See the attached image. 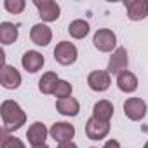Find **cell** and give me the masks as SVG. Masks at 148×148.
<instances>
[{"label": "cell", "mask_w": 148, "mask_h": 148, "mask_svg": "<svg viewBox=\"0 0 148 148\" xmlns=\"http://www.w3.org/2000/svg\"><path fill=\"white\" fill-rule=\"evenodd\" d=\"M87 84L92 91L96 92H103L110 87L112 84V77H110V73L105 71V70H94L89 73V77H87Z\"/></svg>", "instance_id": "obj_10"}, {"label": "cell", "mask_w": 148, "mask_h": 148, "mask_svg": "<svg viewBox=\"0 0 148 148\" xmlns=\"http://www.w3.org/2000/svg\"><path fill=\"white\" fill-rule=\"evenodd\" d=\"M0 145H2V148H26L19 138L11 136L9 132H4V131H2V141H0Z\"/></svg>", "instance_id": "obj_22"}, {"label": "cell", "mask_w": 148, "mask_h": 148, "mask_svg": "<svg viewBox=\"0 0 148 148\" xmlns=\"http://www.w3.org/2000/svg\"><path fill=\"white\" fill-rule=\"evenodd\" d=\"M16 40H18V26L9 21L0 23V42L4 45H9L14 44Z\"/></svg>", "instance_id": "obj_17"}, {"label": "cell", "mask_w": 148, "mask_h": 148, "mask_svg": "<svg viewBox=\"0 0 148 148\" xmlns=\"http://www.w3.org/2000/svg\"><path fill=\"white\" fill-rule=\"evenodd\" d=\"M71 91H73V87H71V84L68 80H58L52 94L58 99H64V98H71Z\"/></svg>", "instance_id": "obj_21"}, {"label": "cell", "mask_w": 148, "mask_h": 148, "mask_svg": "<svg viewBox=\"0 0 148 148\" xmlns=\"http://www.w3.org/2000/svg\"><path fill=\"white\" fill-rule=\"evenodd\" d=\"M77 58H79V51H77L75 44H71V42L63 40L54 47V59L63 66L73 64L77 61Z\"/></svg>", "instance_id": "obj_2"}, {"label": "cell", "mask_w": 148, "mask_h": 148, "mask_svg": "<svg viewBox=\"0 0 148 148\" xmlns=\"http://www.w3.org/2000/svg\"><path fill=\"white\" fill-rule=\"evenodd\" d=\"M4 7L11 14H21L25 11V7H26V2H25V0H5Z\"/></svg>", "instance_id": "obj_23"}, {"label": "cell", "mask_w": 148, "mask_h": 148, "mask_svg": "<svg viewBox=\"0 0 148 148\" xmlns=\"http://www.w3.org/2000/svg\"><path fill=\"white\" fill-rule=\"evenodd\" d=\"M30 38H32L33 44L45 47V45H49V42L52 40V32H51V28H49L47 25L38 23V25H33V26H32V30H30Z\"/></svg>", "instance_id": "obj_12"}, {"label": "cell", "mask_w": 148, "mask_h": 148, "mask_svg": "<svg viewBox=\"0 0 148 148\" xmlns=\"http://www.w3.org/2000/svg\"><path fill=\"white\" fill-rule=\"evenodd\" d=\"M110 132V122H105V120H99L96 117H91L86 124V134L89 139L92 141H99V139H105Z\"/></svg>", "instance_id": "obj_5"}, {"label": "cell", "mask_w": 148, "mask_h": 148, "mask_svg": "<svg viewBox=\"0 0 148 148\" xmlns=\"http://www.w3.org/2000/svg\"><path fill=\"white\" fill-rule=\"evenodd\" d=\"M33 5L37 7L38 11V16L45 21V23H52L59 18L61 14V7L58 2H54V0H35Z\"/></svg>", "instance_id": "obj_4"}, {"label": "cell", "mask_w": 148, "mask_h": 148, "mask_svg": "<svg viewBox=\"0 0 148 148\" xmlns=\"http://www.w3.org/2000/svg\"><path fill=\"white\" fill-rule=\"evenodd\" d=\"M56 110L64 115V117H75L80 112V103L75 98H64V99H58L56 103Z\"/></svg>", "instance_id": "obj_16"}, {"label": "cell", "mask_w": 148, "mask_h": 148, "mask_svg": "<svg viewBox=\"0 0 148 148\" xmlns=\"http://www.w3.org/2000/svg\"><path fill=\"white\" fill-rule=\"evenodd\" d=\"M47 134H49V131H47L45 124H42V122H33V124L28 127V131H26V139H28V143H30L32 146H37V145H44V143H45Z\"/></svg>", "instance_id": "obj_13"}, {"label": "cell", "mask_w": 148, "mask_h": 148, "mask_svg": "<svg viewBox=\"0 0 148 148\" xmlns=\"http://www.w3.org/2000/svg\"><path fill=\"white\" fill-rule=\"evenodd\" d=\"M124 5L131 21H143L148 16V0H125Z\"/></svg>", "instance_id": "obj_9"}, {"label": "cell", "mask_w": 148, "mask_h": 148, "mask_svg": "<svg viewBox=\"0 0 148 148\" xmlns=\"http://www.w3.org/2000/svg\"><path fill=\"white\" fill-rule=\"evenodd\" d=\"M103 148H120V143H119L117 139H108Z\"/></svg>", "instance_id": "obj_24"}, {"label": "cell", "mask_w": 148, "mask_h": 148, "mask_svg": "<svg viewBox=\"0 0 148 148\" xmlns=\"http://www.w3.org/2000/svg\"><path fill=\"white\" fill-rule=\"evenodd\" d=\"M44 63H45V59H44V56L38 51H26L23 54V58H21L23 68L26 71H30V73H37L44 66Z\"/></svg>", "instance_id": "obj_14"}, {"label": "cell", "mask_w": 148, "mask_h": 148, "mask_svg": "<svg viewBox=\"0 0 148 148\" xmlns=\"http://www.w3.org/2000/svg\"><path fill=\"white\" fill-rule=\"evenodd\" d=\"M117 87L122 91V92H134L138 89V77L134 75L132 71L125 70L122 73H119L117 75Z\"/></svg>", "instance_id": "obj_15"}, {"label": "cell", "mask_w": 148, "mask_h": 148, "mask_svg": "<svg viewBox=\"0 0 148 148\" xmlns=\"http://www.w3.org/2000/svg\"><path fill=\"white\" fill-rule=\"evenodd\" d=\"M58 148H77V145L73 141H64V143H59Z\"/></svg>", "instance_id": "obj_25"}, {"label": "cell", "mask_w": 148, "mask_h": 148, "mask_svg": "<svg viewBox=\"0 0 148 148\" xmlns=\"http://www.w3.org/2000/svg\"><path fill=\"white\" fill-rule=\"evenodd\" d=\"M0 82L5 89H18L21 86V73L11 64H4L2 73H0Z\"/></svg>", "instance_id": "obj_11"}, {"label": "cell", "mask_w": 148, "mask_h": 148, "mask_svg": "<svg viewBox=\"0 0 148 148\" xmlns=\"http://www.w3.org/2000/svg\"><path fill=\"white\" fill-rule=\"evenodd\" d=\"M32 148H49V146L44 143V145H37V146H32Z\"/></svg>", "instance_id": "obj_26"}, {"label": "cell", "mask_w": 148, "mask_h": 148, "mask_svg": "<svg viewBox=\"0 0 148 148\" xmlns=\"http://www.w3.org/2000/svg\"><path fill=\"white\" fill-rule=\"evenodd\" d=\"M58 80L59 79H58V75H56L54 71H45L44 75L40 77V80H38V91L42 94H52Z\"/></svg>", "instance_id": "obj_19"}, {"label": "cell", "mask_w": 148, "mask_h": 148, "mask_svg": "<svg viewBox=\"0 0 148 148\" xmlns=\"http://www.w3.org/2000/svg\"><path fill=\"white\" fill-rule=\"evenodd\" d=\"M0 115H2V122H4V129H2L4 132L18 131L26 122V113L12 99H5L2 105H0Z\"/></svg>", "instance_id": "obj_1"}, {"label": "cell", "mask_w": 148, "mask_h": 148, "mask_svg": "<svg viewBox=\"0 0 148 148\" xmlns=\"http://www.w3.org/2000/svg\"><path fill=\"white\" fill-rule=\"evenodd\" d=\"M143 148H148V141H146V143H145V146H143Z\"/></svg>", "instance_id": "obj_27"}, {"label": "cell", "mask_w": 148, "mask_h": 148, "mask_svg": "<svg viewBox=\"0 0 148 148\" xmlns=\"http://www.w3.org/2000/svg\"><path fill=\"white\" fill-rule=\"evenodd\" d=\"M127 64H129V59H127V51L125 47H117L112 56H110V61H108V73L110 75H119V73L125 71L127 70Z\"/></svg>", "instance_id": "obj_6"}, {"label": "cell", "mask_w": 148, "mask_h": 148, "mask_svg": "<svg viewBox=\"0 0 148 148\" xmlns=\"http://www.w3.org/2000/svg\"><path fill=\"white\" fill-rule=\"evenodd\" d=\"M92 117H96L99 120H105V122H110V119L113 117V105L106 99L98 101L92 106Z\"/></svg>", "instance_id": "obj_18"}, {"label": "cell", "mask_w": 148, "mask_h": 148, "mask_svg": "<svg viewBox=\"0 0 148 148\" xmlns=\"http://www.w3.org/2000/svg\"><path fill=\"white\" fill-rule=\"evenodd\" d=\"M92 44L101 52H112L115 51V45H117V35L108 28H101L94 33Z\"/></svg>", "instance_id": "obj_3"}, {"label": "cell", "mask_w": 148, "mask_h": 148, "mask_svg": "<svg viewBox=\"0 0 148 148\" xmlns=\"http://www.w3.org/2000/svg\"><path fill=\"white\" fill-rule=\"evenodd\" d=\"M124 113L129 120H143L146 115V103L141 98H129L124 103Z\"/></svg>", "instance_id": "obj_7"}, {"label": "cell", "mask_w": 148, "mask_h": 148, "mask_svg": "<svg viewBox=\"0 0 148 148\" xmlns=\"http://www.w3.org/2000/svg\"><path fill=\"white\" fill-rule=\"evenodd\" d=\"M89 30H91V28H89V23L84 21V19H75V21H71V23L68 25V33H70L73 38H77V40L87 37Z\"/></svg>", "instance_id": "obj_20"}, {"label": "cell", "mask_w": 148, "mask_h": 148, "mask_svg": "<svg viewBox=\"0 0 148 148\" xmlns=\"http://www.w3.org/2000/svg\"><path fill=\"white\" fill-rule=\"evenodd\" d=\"M49 134L54 141L58 143H64V141H71L75 136V127L70 122H54L49 129Z\"/></svg>", "instance_id": "obj_8"}]
</instances>
